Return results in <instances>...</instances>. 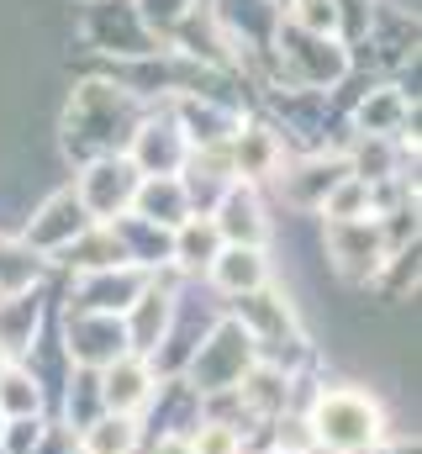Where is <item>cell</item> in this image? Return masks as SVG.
I'll use <instances>...</instances> for the list:
<instances>
[{"mask_svg":"<svg viewBox=\"0 0 422 454\" xmlns=\"http://www.w3.org/2000/svg\"><path fill=\"white\" fill-rule=\"evenodd\" d=\"M143 101L127 96L121 85H111L106 74H90L69 90L64 116H59V143L74 164H90V159H111V153H127L137 121H143Z\"/></svg>","mask_w":422,"mask_h":454,"instance_id":"cell-1","label":"cell"},{"mask_svg":"<svg viewBox=\"0 0 422 454\" xmlns=\"http://www.w3.org/2000/svg\"><path fill=\"white\" fill-rule=\"evenodd\" d=\"M264 64H270V80H275L270 90H338L354 74L343 37H312V32L291 27L285 16L275 27V43H270Z\"/></svg>","mask_w":422,"mask_h":454,"instance_id":"cell-2","label":"cell"},{"mask_svg":"<svg viewBox=\"0 0 422 454\" xmlns=\"http://www.w3.org/2000/svg\"><path fill=\"white\" fill-rule=\"evenodd\" d=\"M301 418L322 454H364L370 444L386 439V412L359 386H322Z\"/></svg>","mask_w":422,"mask_h":454,"instance_id":"cell-3","label":"cell"},{"mask_svg":"<svg viewBox=\"0 0 422 454\" xmlns=\"http://www.w3.org/2000/svg\"><path fill=\"white\" fill-rule=\"evenodd\" d=\"M259 364V348L254 339L243 333V323L238 317H216V328H211L207 339L196 343V354L185 359V386L196 391V396H216V391H238V380L248 375Z\"/></svg>","mask_w":422,"mask_h":454,"instance_id":"cell-4","label":"cell"},{"mask_svg":"<svg viewBox=\"0 0 422 454\" xmlns=\"http://www.w3.org/2000/svg\"><path fill=\"white\" fill-rule=\"evenodd\" d=\"M322 254H327V270H332L343 286H375L380 264L391 259L375 217H354V223H322Z\"/></svg>","mask_w":422,"mask_h":454,"instance_id":"cell-5","label":"cell"},{"mask_svg":"<svg viewBox=\"0 0 422 454\" xmlns=\"http://www.w3.org/2000/svg\"><path fill=\"white\" fill-rule=\"evenodd\" d=\"M80 32H85V43H90L96 53H106V59H148V53L164 48V43L143 27V16L132 11V0H85Z\"/></svg>","mask_w":422,"mask_h":454,"instance_id":"cell-6","label":"cell"},{"mask_svg":"<svg viewBox=\"0 0 422 454\" xmlns=\"http://www.w3.org/2000/svg\"><path fill=\"white\" fill-rule=\"evenodd\" d=\"M137 185H143V175L132 169V159H127V153H111V159L80 164V180H74L69 191L80 196V207H85L90 223H116V217L132 212Z\"/></svg>","mask_w":422,"mask_h":454,"instance_id":"cell-7","label":"cell"},{"mask_svg":"<svg viewBox=\"0 0 422 454\" xmlns=\"http://www.w3.org/2000/svg\"><path fill=\"white\" fill-rule=\"evenodd\" d=\"M127 159H132V169H137L143 180H148V175H180V169H185L191 143H185L180 121H175V112H169V101H159V106L143 112L132 143H127Z\"/></svg>","mask_w":422,"mask_h":454,"instance_id":"cell-8","label":"cell"},{"mask_svg":"<svg viewBox=\"0 0 422 454\" xmlns=\"http://www.w3.org/2000/svg\"><path fill=\"white\" fill-rule=\"evenodd\" d=\"M348 175V159L338 153V148H327V153H296L291 164H280L275 169V191H280V201L291 207V212H307L316 217L322 212V201H327V191L338 185Z\"/></svg>","mask_w":422,"mask_h":454,"instance_id":"cell-9","label":"cell"},{"mask_svg":"<svg viewBox=\"0 0 422 454\" xmlns=\"http://www.w3.org/2000/svg\"><path fill=\"white\" fill-rule=\"evenodd\" d=\"M85 227H90V217H85L80 196H74V191H53V196H43V201L32 207V217L21 223L16 238H21L43 264H59V254H64Z\"/></svg>","mask_w":422,"mask_h":454,"instance_id":"cell-10","label":"cell"},{"mask_svg":"<svg viewBox=\"0 0 422 454\" xmlns=\"http://www.w3.org/2000/svg\"><path fill=\"white\" fill-rule=\"evenodd\" d=\"M153 275L132 270V264H111V270H90V275H74L69 286V312H106V317H121L143 291H148Z\"/></svg>","mask_w":422,"mask_h":454,"instance_id":"cell-11","label":"cell"},{"mask_svg":"<svg viewBox=\"0 0 422 454\" xmlns=\"http://www.w3.org/2000/svg\"><path fill=\"white\" fill-rule=\"evenodd\" d=\"M64 354L80 370H106L111 359L127 354L121 317H106V312H64Z\"/></svg>","mask_w":422,"mask_h":454,"instance_id":"cell-12","label":"cell"},{"mask_svg":"<svg viewBox=\"0 0 422 454\" xmlns=\"http://www.w3.org/2000/svg\"><path fill=\"white\" fill-rule=\"evenodd\" d=\"M211 227L222 243H243V248H264L270 243V212H264V191L259 185H243L232 180L227 196L216 201L211 212Z\"/></svg>","mask_w":422,"mask_h":454,"instance_id":"cell-13","label":"cell"},{"mask_svg":"<svg viewBox=\"0 0 422 454\" xmlns=\"http://www.w3.org/2000/svg\"><path fill=\"white\" fill-rule=\"evenodd\" d=\"M412 116H418V101H412L407 90H396V85H375V90H364V101L348 112V121H354L359 137H396V143L418 148V137L407 132Z\"/></svg>","mask_w":422,"mask_h":454,"instance_id":"cell-14","label":"cell"},{"mask_svg":"<svg viewBox=\"0 0 422 454\" xmlns=\"http://www.w3.org/2000/svg\"><path fill=\"white\" fill-rule=\"evenodd\" d=\"M227 159H232V180H243V185H270L275 169L285 164V143L275 137L270 121H248V116H243V127H238L232 143H227Z\"/></svg>","mask_w":422,"mask_h":454,"instance_id":"cell-15","label":"cell"},{"mask_svg":"<svg viewBox=\"0 0 422 454\" xmlns=\"http://www.w3.org/2000/svg\"><path fill=\"white\" fill-rule=\"evenodd\" d=\"M153 391H159V375L137 354H121V359H111L101 370V407L116 412V418H143Z\"/></svg>","mask_w":422,"mask_h":454,"instance_id":"cell-16","label":"cell"},{"mask_svg":"<svg viewBox=\"0 0 422 454\" xmlns=\"http://www.w3.org/2000/svg\"><path fill=\"white\" fill-rule=\"evenodd\" d=\"M216 296H248L270 286V248H243V243H222V254L211 259V270L201 275Z\"/></svg>","mask_w":422,"mask_h":454,"instance_id":"cell-17","label":"cell"},{"mask_svg":"<svg viewBox=\"0 0 422 454\" xmlns=\"http://www.w3.org/2000/svg\"><path fill=\"white\" fill-rule=\"evenodd\" d=\"M132 217L164 227V232H175L180 223H191V201H185L180 175H148V180L137 185V196H132Z\"/></svg>","mask_w":422,"mask_h":454,"instance_id":"cell-18","label":"cell"},{"mask_svg":"<svg viewBox=\"0 0 422 454\" xmlns=\"http://www.w3.org/2000/svg\"><path fill=\"white\" fill-rule=\"evenodd\" d=\"M37 333H43V286L0 296V348L11 354V364L27 354V343Z\"/></svg>","mask_w":422,"mask_h":454,"instance_id":"cell-19","label":"cell"},{"mask_svg":"<svg viewBox=\"0 0 422 454\" xmlns=\"http://www.w3.org/2000/svg\"><path fill=\"white\" fill-rule=\"evenodd\" d=\"M222 254V238H216V227L211 217H191V223H180L169 232V270H180V275H207L211 259Z\"/></svg>","mask_w":422,"mask_h":454,"instance_id":"cell-20","label":"cell"},{"mask_svg":"<svg viewBox=\"0 0 422 454\" xmlns=\"http://www.w3.org/2000/svg\"><path fill=\"white\" fill-rule=\"evenodd\" d=\"M143 444V418H116V412H101L90 428H80V454H137Z\"/></svg>","mask_w":422,"mask_h":454,"instance_id":"cell-21","label":"cell"},{"mask_svg":"<svg viewBox=\"0 0 422 454\" xmlns=\"http://www.w3.org/2000/svg\"><path fill=\"white\" fill-rule=\"evenodd\" d=\"M43 407H48V391L21 364H5L0 370V418H43Z\"/></svg>","mask_w":422,"mask_h":454,"instance_id":"cell-22","label":"cell"},{"mask_svg":"<svg viewBox=\"0 0 422 454\" xmlns=\"http://www.w3.org/2000/svg\"><path fill=\"white\" fill-rule=\"evenodd\" d=\"M322 223H354V217H375V201H370V185L364 180H354V175H343L332 191H327V201H322V212H316Z\"/></svg>","mask_w":422,"mask_h":454,"instance_id":"cell-23","label":"cell"},{"mask_svg":"<svg viewBox=\"0 0 422 454\" xmlns=\"http://www.w3.org/2000/svg\"><path fill=\"white\" fill-rule=\"evenodd\" d=\"M201 5H207V0H132V11L143 16V27H148L159 43H169Z\"/></svg>","mask_w":422,"mask_h":454,"instance_id":"cell-24","label":"cell"},{"mask_svg":"<svg viewBox=\"0 0 422 454\" xmlns=\"http://www.w3.org/2000/svg\"><path fill=\"white\" fill-rule=\"evenodd\" d=\"M64 407H69V428H90L101 418V370H80L69 375V391H64Z\"/></svg>","mask_w":422,"mask_h":454,"instance_id":"cell-25","label":"cell"},{"mask_svg":"<svg viewBox=\"0 0 422 454\" xmlns=\"http://www.w3.org/2000/svg\"><path fill=\"white\" fill-rule=\"evenodd\" d=\"M280 16H285L291 27L312 32V37H338V5H332V0H296V5H285Z\"/></svg>","mask_w":422,"mask_h":454,"instance_id":"cell-26","label":"cell"},{"mask_svg":"<svg viewBox=\"0 0 422 454\" xmlns=\"http://www.w3.org/2000/svg\"><path fill=\"white\" fill-rule=\"evenodd\" d=\"M148 454H196V444H191V434H159Z\"/></svg>","mask_w":422,"mask_h":454,"instance_id":"cell-27","label":"cell"},{"mask_svg":"<svg viewBox=\"0 0 422 454\" xmlns=\"http://www.w3.org/2000/svg\"><path fill=\"white\" fill-rule=\"evenodd\" d=\"M364 454H418V444H407V439H380V444H370Z\"/></svg>","mask_w":422,"mask_h":454,"instance_id":"cell-28","label":"cell"},{"mask_svg":"<svg viewBox=\"0 0 422 454\" xmlns=\"http://www.w3.org/2000/svg\"><path fill=\"white\" fill-rule=\"evenodd\" d=\"M5 364H11V354H5V348H0V370H5Z\"/></svg>","mask_w":422,"mask_h":454,"instance_id":"cell-29","label":"cell"},{"mask_svg":"<svg viewBox=\"0 0 422 454\" xmlns=\"http://www.w3.org/2000/svg\"><path fill=\"white\" fill-rule=\"evenodd\" d=\"M285 5H296V0H280V11H285Z\"/></svg>","mask_w":422,"mask_h":454,"instance_id":"cell-30","label":"cell"},{"mask_svg":"<svg viewBox=\"0 0 422 454\" xmlns=\"http://www.w3.org/2000/svg\"><path fill=\"white\" fill-rule=\"evenodd\" d=\"M0 428H5V418H0Z\"/></svg>","mask_w":422,"mask_h":454,"instance_id":"cell-31","label":"cell"},{"mask_svg":"<svg viewBox=\"0 0 422 454\" xmlns=\"http://www.w3.org/2000/svg\"><path fill=\"white\" fill-rule=\"evenodd\" d=\"M80 5H85V0H80Z\"/></svg>","mask_w":422,"mask_h":454,"instance_id":"cell-32","label":"cell"}]
</instances>
